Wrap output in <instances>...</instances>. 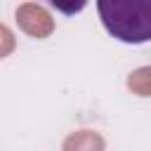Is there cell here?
<instances>
[{
    "instance_id": "6da1fadb",
    "label": "cell",
    "mask_w": 151,
    "mask_h": 151,
    "mask_svg": "<svg viewBox=\"0 0 151 151\" xmlns=\"http://www.w3.org/2000/svg\"><path fill=\"white\" fill-rule=\"evenodd\" d=\"M97 12L111 38L125 45L151 40V0H99Z\"/></svg>"
}]
</instances>
